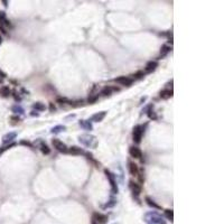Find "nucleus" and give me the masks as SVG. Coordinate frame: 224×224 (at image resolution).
I'll return each instance as SVG.
<instances>
[{
  "mask_svg": "<svg viewBox=\"0 0 224 224\" xmlns=\"http://www.w3.org/2000/svg\"><path fill=\"white\" fill-rule=\"evenodd\" d=\"M49 110H51L52 112H54V111L56 110V108L54 106V104H53V103H51V104H49Z\"/></svg>",
  "mask_w": 224,
  "mask_h": 224,
  "instance_id": "nucleus-34",
  "label": "nucleus"
},
{
  "mask_svg": "<svg viewBox=\"0 0 224 224\" xmlns=\"http://www.w3.org/2000/svg\"><path fill=\"white\" fill-rule=\"evenodd\" d=\"M52 144H53L54 148H55L57 151L62 152V154H67V152H68V147L64 144L62 140L56 139V138H55V139L52 140Z\"/></svg>",
  "mask_w": 224,
  "mask_h": 224,
  "instance_id": "nucleus-5",
  "label": "nucleus"
},
{
  "mask_svg": "<svg viewBox=\"0 0 224 224\" xmlns=\"http://www.w3.org/2000/svg\"><path fill=\"white\" fill-rule=\"evenodd\" d=\"M145 76V72L144 71H138L137 73H135V75H133V79L135 80H140V79H142Z\"/></svg>",
  "mask_w": 224,
  "mask_h": 224,
  "instance_id": "nucleus-29",
  "label": "nucleus"
},
{
  "mask_svg": "<svg viewBox=\"0 0 224 224\" xmlns=\"http://www.w3.org/2000/svg\"><path fill=\"white\" fill-rule=\"evenodd\" d=\"M145 133V127L141 126V124H138L133 128V131H132V138H133V141L135 144L139 145L142 140V136Z\"/></svg>",
  "mask_w": 224,
  "mask_h": 224,
  "instance_id": "nucleus-4",
  "label": "nucleus"
},
{
  "mask_svg": "<svg viewBox=\"0 0 224 224\" xmlns=\"http://www.w3.org/2000/svg\"><path fill=\"white\" fill-rule=\"evenodd\" d=\"M158 67V62L157 61H150L146 64V67H145V73H151L154 72L156 68Z\"/></svg>",
  "mask_w": 224,
  "mask_h": 224,
  "instance_id": "nucleus-12",
  "label": "nucleus"
},
{
  "mask_svg": "<svg viewBox=\"0 0 224 224\" xmlns=\"http://www.w3.org/2000/svg\"><path fill=\"white\" fill-rule=\"evenodd\" d=\"M169 52H170V47H169L168 45H163V46H161V51H160V57H165Z\"/></svg>",
  "mask_w": 224,
  "mask_h": 224,
  "instance_id": "nucleus-25",
  "label": "nucleus"
},
{
  "mask_svg": "<svg viewBox=\"0 0 224 224\" xmlns=\"http://www.w3.org/2000/svg\"><path fill=\"white\" fill-rule=\"evenodd\" d=\"M128 168H129V173L132 175V176H137L138 173H139V168H138V165L135 164L133 161H129L128 163Z\"/></svg>",
  "mask_w": 224,
  "mask_h": 224,
  "instance_id": "nucleus-14",
  "label": "nucleus"
},
{
  "mask_svg": "<svg viewBox=\"0 0 224 224\" xmlns=\"http://www.w3.org/2000/svg\"><path fill=\"white\" fill-rule=\"evenodd\" d=\"M11 111H13V112H15L16 114H24V112H25L24 108H22V106H18V104L13 106V108H11Z\"/></svg>",
  "mask_w": 224,
  "mask_h": 224,
  "instance_id": "nucleus-24",
  "label": "nucleus"
},
{
  "mask_svg": "<svg viewBox=\"0 0 224 224\" xmlns=\"http://www.w3.org/2000/svg\"><path fill=\"white\" fill-rule=\"evenodd\" d=\"M57 102H58V103H61V104H63V103H68V104H72V101H70V100L65 99V97H58V99H57Z\"/></svg>",
  "mask_w": 224,
  "mask_h": 224,
  "instance_id": "nucleus-30",
  "label": "nucleus"
},
{
  "mask_svg": "<svg viewBox=\"0 0 224 224\" xmlns=\"http://www.w3.org/2000/svg\"><path fill=\"white\" fill-rule=\"evenodd\" d=\"M97 99H99V94H95L94 97H89V100H88V102H89V103H94V102L97 101Z\"/></svg>",
  "mask_w": 224,
  "mask_h": 224,
  "instance_id": "nucleus-32",
  "label": "nucleus"
},
{
  "mask_svg": "<svg viewBox=\"0 0 224 224\" xmlns=\"http://www.w3.org/2000/svg\"><path fill=\"white\" fill-rule=\"evenodd\" d=\"M79 140H80L81 144L84 145L88 148H95L97 146V139L95 136L84 133V135H81L79 137Z\"/></svg>",
  "mask_w": 224,
  "mask_h": 224,
  "instance_id": "nucleus-1",
  "label": "nucleus"
},
{
  "mask_svg": "<svg viewBox=\"0 0 224 224\" xmlns=\"http://www.w3.org/2000/svg\"><path fill=\"white\" fill-rule=\"evenodd\" d=\"M2 82H4V79H1V77H0V84H2Z\"/></svg>",
  "mask_w": 224,
  "mask_h": 224,
  "instance_id": "nucleus-36",
  "label": "nucleus"
},
{
  "mask_svg": "<svg viewBox=\"0 0 224 224\" xmlns=\"http://www.w3.org/2000/svg\"><path fill=\"white\" fill-rule=\"evenodd\" d=\"M17 137V132H8L2 137V144L4 145H9L13 144V141L16 139Z\"/></svg>",
  "mask_w": 224,
  "mask_h": 224,
  "instance_id": "nucleus-11",
  "label": "nucleus"
},
{
  "mask_svg": "<svg viewBox=\"0 0 224 224\" xmlns=\"http://www.w3.org/2000/svg\"><path fill=\"white\" fill-rule=\"evenodd\" d=\"M145 201H146V203L148 204L150 207H152V208H156V210H161L160 205H158V204H157L156 202H155V201L151 199V197H149V196H146V197H145Z\"/></svg>",
  "mask_w": 224,
  "mask_h": 224,
  "instance_id": "nucleus-17",
  "label": "nucleus"
},
{
  "mask_svg": "<svg viewBox=\"0 0 224 224\" xmlns=\"http://www.w3.org/2000/svg\"><path fill=\"white\" fill-rule=\"evenodd\" d=\"M68 152H70L71 155H74V156L85 154V151L83 150V149L80 148V147H76V146H73V147H71V148H68Z\"/></svg>",
  "mask_w": 224,
  "mask_h": 224,
  "instance_id": "nucleus-16",
  "label": "nucleus"
},
{
  "mask_svg": "<svg viewBox=\"0 0 224 224\" xmlns=\"http://www.w3.org/2000/svg\"><path fill=\"white\" fill-rule=\"evenodd\" d=\"M147 114H148L149 119H152V120H156V119H157V114L155 113V111L152 110L151 108H150V109L147 111Z\"/></svg>",
  "mask_w": 224,
  "mask_h": 224,
  "instance_id": "nucleus-28",
  "label": "nucleus"
},
{
  "mask_svg": "<svg viewBox=\"0 0 224 224\" xmlns=\"http://www.w3.org/2000/svg\"><path fill=\"white\" fill-rule=\"evenodd\" d=\"M114 82H117L123 86H130L133 83V79H131L129 76H119L117 79H114Z\"/></svg>",
  "mask_w": 224,
  "mask_h": 224,
  "instance_id": "nucleus-8",
  "label": "nucleus"
},
{
  "mask_svg": "<svg viewBox=\"0 0 224 224\" xmlns=\"http://www.w3.org/2000/svg\"><path fill=\"white\" fill-rule=\"evenodd\" d=\"M0 77H1V79H4V77H6V74H4L1 70H0Z\"/></svg>",
  "mask_w": 224,
  "mask_h": 224,
  "instance_id": "nucleus-35",
  "label": "nucleus"
},
{
  "mask_svg": "<svg viewBox=\"0 0 224 224\" xmlns=\"http://www.w3.org/2000/svg\"><path fill=\"white\" fill-rule=\"evenodd\" d=\"M118 91H119V89L117 86H104V88L101 90V94L104 95V97H106V95H111L113 92H118Z\"/></svg>",
  "mask_w": 224,
  "mask_h": 224,
  "instance_id": "nucleus-13",
  "label": "nucleus"
},
{
  "mask_svg": "<svg viewBox=\"0 0 224 224\" xmlns=\"http://www.w3.org/2000/svg\"><path fill=\"white\" fill-rule=\"evenodd\" d=\"M115 204H117V199H111L110 201L106 204V205H103V208H110V207H113Z\"/></svg>",
  "mask_w": 224,
  "mask_h": 224,
  "instance_id": "nucleus-27",
  "label": "nucleus"
},
{
  "mask_svg": "<svg viewBox=\"0 0 224 224\" xmlns=\"http://www.w3.org/2000/svg\"><path fill=\"white\" fill-rule=\"evenodd\" d=\"M104 174H106V178H108V181H109V183H110L111 193H112V194H118L119 188H118L117 181H115V175H114V174H112L110 170H108V169H106V170H104Z\"/></svg>",
  "mask_w": 224,
  "mask_h": 224,
  "instance_id": "nucleus-3",
  "label": "nucleus"
},
{
  "mask_svg": "<svg viewBox=\"0 0 224 224\" xmlns=\"http://www.w3.org/2000/svg\"><path fill=\"white\" fill-rule=\"evenodd\" d=\"M10 93H11V90H10V88L7 86V85H2V86L0 88V95L2 97H9Z\"/></svg>",
  "mask_w": 224,
  "mask_h": 224,
  "instance_id": "nucleus-20",
  "label": "nucleus"
},
{
  "mask_svg": "<svg viewBox=\"0 0 224 224\" xmlns=\"http://www.w3.org/2000/svg\"><path fill=\"white\" fill-rule=\"evenodd\" d=\"M66 130V127L65 126H62V124H59V126H55V127L52 129V133H54V135H58V133H61V132H63V131Z\"/></svg>",
  "mask_w": 224,
  "mask_h": 224,
  "instance_id": "nucleus-21",
  "label": "nucleus"
},
{
  "mask_svg": "<svg viewBox=\"0 0 224 224\" xmlns=\"http://www.w3.org/2000/svg\"><path fill=\"white\" fill-rule=\"evenodd\" d=\"M20 145L27 146V147H29V148H34V146H33V144H31V142H29V141H26V140H21V141H20Z\"/></svg>",
  "mask_w": 224,
  "mask_h": 224,
  "instance_id": "nucleus-31",
  "label": "nucleus"
},
{
  "mask_svg": "<svg viewBox=\"0 0 224 224\" xmlns=\"http://www.w3.org/2000/svg\"><path fill=\"white\" fill-rule=\"evenodd\" d=\"M79 124H80V127H82L84 130H92L93 129V127H92V123L90 122L89 120H80L79 121Z\"/></svg>",
  "mask_w": 224,
  "mask_h": 224,
  "instance_id": "nucleus-19",
  "label": "nucleus"
},
{
  "mask_svg": "<svg viewBox=\"0 0 224 224\" xmlns=\"http://www.w3.org/2000/svg\"><path fill=\"white\" fill-rule=\"evenodd\" d=\"M1 43H2V38H1V36H0V45H1Z\"/></svg>",
  "mask_w": 224,
  "mask_h": 224,
  "instance_id": "nucleus-37",
  "label": "nucleus"
},
{
  "mask_svg": "<svg viewBox=\"0 0 224 224\" xmlns=\"http://www.w3.org/2000/svg\"><path fill=\"white\" fill-rule=\"evenodd\" d=\"M106 111H100V112H97L95 114H93L89 121L90 122H101L103 121V119L106 118Z\"/></svg>",
  "mask_w": 224,
  "mask_h": 224,
  "instance_id": "nucleus-10",
  "label": "nucleus"
},
{
  "mask_svg": "<svg viewBox=\"0 0 224 224\" xmlns=\"http://www.w3.org/2000/svg\"><path fill=\"white\" fill-rule=\"evenodd\" d=\"M0 26H2V27H10L11 26V24H10V21L7 19V17H6V13L4 11H0Z\"/></svg>",
  "mask_w": 224,
  "mask_h": 224,
  "instance_id": "nucleus-15",
  "label": "nucleus"
},
{
  "mask_svg": "<svg viewBox=\"0 0 224 224\" xmlns=\"http://www.w3.org/2000/svg\"><path fill=\"white\" fill-rule=\"evenodd\" d=\"M93 221L97 222V224H106L108 221H109V217L108 215L103 214V213H99V212H95L93 214Z\"/></svg>",
  "mask_w": 224,
  "mask_h": 224,
  "instance_id": "nucleus-6",
  "label": "nucleus"
},
{
  "mask_svg": "<svg viewBox=\"0 0 224 224\" xmlns=\"http://www.w3.org/2000/svg\"><path fill=\"white\" fill-rule=\"evenodd\" d=\"M129 188H130L131 193L133 194L135 197H138L140 195V193H141V186H140V184L133 182V181H129Z\"/></svg>",
  "mask_w": 224,
  "mask_h": 224,
  "instance_id": "nucleus-7",
  "label": "nucleus"
},
{
  "mask_svg": "<svg viewBox=\"0 0 224 224\" xmlns=\"http://www.w3.org/2000/svg\"><path fill=\"white\" fill-rule=\"evenodd\" d=\"M92 224H97V222H94V221H92Z\"/></svg>",
  "mask_w": 224,
  "mask_h": 224,
  "instance_id": "nucleus-38",
  "label": "nucleus"
},
{
  "mask_svg": "<svg viewBox=\"0 0 224 224\" xmlns=\"http://www.w3.org/2000/svg\"><path fill=\"white\" fill-rule=\"evenodd\" d=\"M33 109L36 111H39V112H42V111H45V109H46V106L44 104V103H42V102H36V103H34L33 104Z\"/></svg>",
  "mask_w": 224,
  "mask_h": 224,
  "instance_id": "nucleus-22",
  "label": "nucleus"
},
{
  "mask_svg": "<svg viewBox=\"0 0 224 224\" xmlns=\"http://www.w3.org/2000/svg\"><path fill=\"white\" fill-rule=\"evenodd\" d=\"M145 219H146L147 222H150V224H167L166 221L164 220V217H163L160 214H158L157 212H154V211L146 213Z\"/></svg>",
  "mask_w": 224,
  "mask_h": 224,
  "instance_id": "nucleus-2",
  "label": "nucleus"
},
{
  "mask_svg": "<svg viewBox=\"0 0 224 224\" xmlns=\"http://www.w3.org/2000/svg\"><path fill=\"white\" fill-rule=\"evenodd\" d=\"M159 97L163 100H167V99L173 97V90H168V89L163 90V91H160V93H159Z\"/></svg>",
  "mask_w": 224,
  "mask_h": 224,
  "instance_id": "nucleus-18",
  "label": "nucleus"
},
{
  "mask_svg": "<svg viewBox=\"0 0 224 224\" xmlns=\"http://www.w3.org/2000/svg\"><path fill=\"white\" fill-rule=\"evenodd\" d=\"M39 149H40V151H42L44 155H49V154H51V148H49L45 142H40Z\"/></svg>",
  "mask_w": 224,
  "mask_h": 224,
  "instance_id": "nucleus-23",
  "label": "nucleus"
},
{
  "mask_svg": "<svg viewBox=\"0 0 224 224\" xmlns=\"http://www.w3.org/2000/svg\"><path fill=\"white\" fill-rule=\"evenodd\" d=\"M165 216L167 220H169L170 222H173L174 220V211L173 210H165Z\"/></svg>",
  "mask_w": 224,
  "mask_h": 224,
  "instance_id": "nucleus-26",
  "label": "nucleus"
},
{
  "mask_svg": "<svg viewBox=\"0 0 224 224\" xmlns=\"http://www.w3.org/2000/svg\"><path fill=\"white\" fill-rule=\"evenodd\" d=\"M10 119H11V120H16V122H20L21 121V119L19 118V117H16V115H13Z\"/></svg>",
  "mask_w": 224,
  "mask_h": 224,
  "instance_id": "nucleus-33",
  "label": "nucleus"
},
{
  "mask_svg": "<svg viewBox=\"0 0 224 224\" xmlns=\"http://www.w3.org/2000/svg\"><path fill=\"white\" fill-rule=\"evenodd\" d=\"M129 154H130V156L132 157V158L142 160V151H141V149H140L139 147H137V146H132V147H130V149H129Z\"/></svg>",
  "mask_w": 224,
  "mask_h": 224,
  "instance_id": "nucleus-9",
  "label": "nucleus"
}]
</instances>
